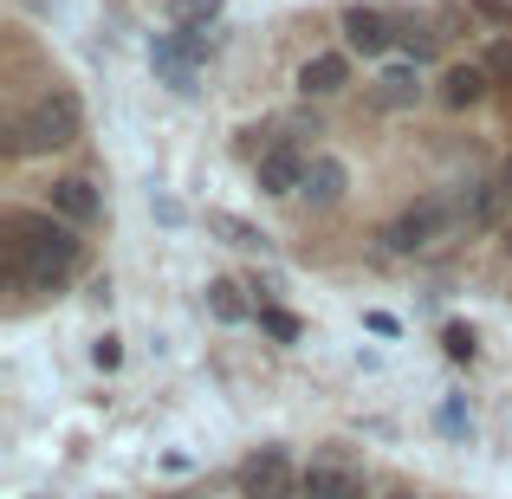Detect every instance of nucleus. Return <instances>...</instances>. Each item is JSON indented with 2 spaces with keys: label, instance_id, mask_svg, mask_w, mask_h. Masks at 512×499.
Here are the masks:
<instances>
[{
  "label": "nucleus",
  "instance_id": "obj_20",
  "mask_svg": "<svg viewBox=\"0 0 512 499\" xmlns=\"http://www.w3.org/2000/svg\"><path fill=\"white\" fill-rule=\"evenodd\" d=\"M389 499H415V493H389Z\"/></svg>",
  "mask_w": 512,
  "mask_h": 499
},
{
  "label": "nucleus",
  "instance_id": "obj_12",
  "mask_svg": "<svg viewBox=\"0 0 512 499\" xmlns=\"http://www.w3.org/2000/svg\"><path fill=\"white\" fill-rule=\"evenodd\" d=\"M487 98V65H448V78H441V104H454V111H467V104Z\"/></svg>",
  "mask_w": 512,
  "mask_h": 499
},
{
  "label": "nucleus",
  "instance_id": "obj_19",
  "mask_svg": "<svg viewBox=\"0 0 512 499\" xmlns=\"http://www.w3.org/2000/svg\"><path fill=\"white\" fill-rule=\"evenodd\" d=\"M487 72L493 78H512V39H500V46L487 52Z\"/></svg>",
  "mask_w": 512,
  "mask_h": 499
},
{
  "label": "nucleus",
  "instance_id": "obj_15",
  "mask_svg": "<svg viewBox=\"0 0 512 499\" xmlns=\"http://www.w3.org/2000/svg\"><path fill=\"white\" fill-rule=\"evenodd\" d=\"M415 72L409 65H396V72H383V85H376V104H415Z\"/></svg>",
  "mask_w": 512,
  "mask_h": 499
},
{
  "label": "nucleus",
  "instance_id": "obj_17",
  "mask_svg": "<svg viewBox=\"0 0 512 499\" xmlns=\"http://www.w3.org/2000/svg\"><path fill=\"white\" fill-rule=\"evenodd\" d=\"M260 325L273 331V337H286V344L299 337V318H292V312H260Z\"/></svg>",
  "mask_w": 512,
  "mask_h": 499
},
{
  "label": "nucleus",
  "instance_id": "obj_10",
  "mask_svg": "<svg viewBox=\"0 0 512 499\" xmlns=\"http://www.w3.org/2000/svg\"><path fill=\"white\" fill-rule=\"evenodd\" d=\"M344 78H350V65L338 59V52H318V59L299 65V91L305 98H331V91H344Z\"/></svg>",
  "mask_w": 512,
  "mask_h": 499
},
{
  "label": "nucleus",
  "instance_id": "obj_5",
  "mask_svg": "<svg viewBox=\"0 0 512 499\" xmlns=\"http://www.w3.org/2000/svg\"><path fill=\"white\" fill-rule=\"evenodd\" d=\"M201 52H208V39H201V33H188V39H156V46H150V65L163 72L169 91H195Z\"/></svg>",
  "mask_w": 512,
  "mask_h": 499
},
{
  "label": "nucleus",
  "instance_id": "obj_1",
  "mask_svg": "<svg viewBox=\"0 0 512 499\" xmlns=\"http://www.w3.org/2000/svg\"><path fill=\"white\" fill-rule=\"evenodd\" d=\"M72 266H78L72 221H52V214H13V273H20V286L52 292Z\"/></svg>",
  "mask_w": 512,
  "mask_h": 499
},
{
  "label": "nucleus",
  "instance_id": "obj_4",
  "mask_svg": "<svg viewBox=\"0 0 512 499\" xmlns=\"http://www.w3.org/2000/svg\"><path fill=\"white\" fill-rule=\"evenodd\" d=\"M305 474L292 467L286 448H260L240 461V499H299Z\"/></svg>",
  "mask_w": 512,
  "mask_h": 499
},
{
  "label": "nucleus",
  "instance_id": "obj_3",
  "mask_svg": "<svg viewBox=\"0 0 512 499\" xmlns=\"http://www.w3.org/2000/svg\"><path fill=\"white\" fill-rule=\"evenodd\" d=\"M454 227H467L461 221V195H422L383 227V247L389 253H428L435 240H448Z\"/></svg>",
  "mask_w": 512,
  "mask_h": 499
},
{
  "label": "nucleus",
  "instance_id": "obj_6",
  "mask_svg": "<svg viewBox=\"0 0 512 499\" xmlns=\"http://www.w3.org/2000/svg\"><path fill=\"white\" fill-rule=\"evenodd\" d=\"M305 175H312V156H305L299 143H273V150L260 156V188L266 195H299Z\"/></svg>",
  "mask_w": 512,
  "mask_h": 499
},
{
  "label": "nucleus",
  "instance_id": "obj_18",
  "mask_svg": "<svg viewBox=\"0 0 512 499\" xmlns=\"http://www.w3.org/2000/svg\"><path fill=\"white\" fill-rule=\"evenodd\" d=\"M441 344H448V357H474V331H467V325H448Z\"/></svg>",
  "mask_w": 512,
  "mask_h": 499
},
{
  "label": "nucleus",
  "instance_id": "obj_11",
  "mask_svg": "<svg viewBox=\"0 0 512 499\" xmlns=\"http://www.w3.org/2000/svg\"><path fill=\"white\" fill-rule=\"evenodd\" d=\"M350 188V169L338 163V156H312V175H305V195L318 201V208H338Z\"/></svg>",
  "mask_w": 512,
  "mask_h": 499
},
{
  "label": "nucleus",
  "instance_id": "obj_16",
  "mask_svg": "<svg viewBox=\"0 0 512 499\" xmlns=\"http://www.w3.org/2000/svg\"><path fill=\"white\" fill-rule=\"evenodd\" d=\"M214 13H221V0H169V20H182V26H208Z\"/></svg>",
  "mask_w": 512,
  "mask_h": 499
},
{
  "label": "nucleus",
  "instance_id": "obj_9",
  "mask_svg": "<svg viewBox=\"0 0 512 499\" xmlns=\"http://www.w3.org/2000/svg\"><path fill=\"white\" fill-rule=\"evenodd\" d=\"M52 208L72 227H85V221H98V188H91L85 175H65V182H52Z\"/></svg>",
  "mask_w": 512,
  "mask_h": 499
},
{
  "label": "nucleus",
  "instance_id": "obj_8",
  "mask_svg": "<svg viewBox=\"0 0 512 499\" xmlns=\"http://www.w3.org/2000/svg\"><path fill=\"white\" fill-rule=\"evenodd\" d=\"M344 39L363 52V59H376V52H389V39H396V26L383 20V13H363V7H350L344 13Z\"/></svg>",
  "mask_w": 512,
  "mask_h": 499
},
{
  "label": "nucleus",
  "instance_id": "obj_13",
  "mask_svg": "<svg viewBox=\"0 0 512 499\" xmlns=\"http://www.w3.org/2000/svg\"><path fill=\"white\" fill-rule=\"evenodd\" d=\"M208 234H221L227 240V247H266V234H260V227H247V221H240V214H208Z\"/></svg>",
  "mask_w": 512,
  "mask_h": 499
},
{
  "label": "nucleus",
  "instance_id": "obj_7",
  "mask_svg": "<svg viewBox=\"0 0 512 499\" xmlns=\"http://www.w3.org/2000/svg\"><path fill=\"white\" fill-rule=\"evenodd\" d=\"M299 499H363V474L350 461H338V454H325V461L305 467Z\"/></svg>",
  "mask_w": 512,
  "mask_h": 499
},
{
  "label": "nucleus",
  "instance_id": "obj_14",
  "mask_svg": "<svg viewBox=\"0 0 512 499\" xmlns=\"http://www.w3.org/2000/svg\"><path fill=\"white\" fill-rule=\"evenodd\" d=\"M208 312L221 318V325H240V318H247V299H240L234 279H214V286H208Z\"/></svg>",
  "mask_w": 512,
  "mask_h": 499
},
{
  "label": "nucleus",
  "instance_id": "obj_2",
  "mask_svg": "<svg viewBox=\"0 0 512 499\" xmlns=\"http://www.w3.org/2000/svg\"><path fill=\"white\" fill-rule=\"evenodd\" d=\"M78 130H85V104H78L72 91H46V98L13 124V156H52V150H65V143H78Z\"/></svg>",
  "mask_w": 512,
  "mask_h": 499
}]
</instances>
